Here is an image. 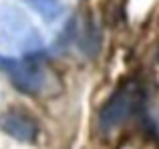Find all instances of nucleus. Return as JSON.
Returning <instances> with one entry per match:
<instances>
[{
  "label": "nucleus",
  "instance_id": "obj_1",
  "mask_svg": "<svg viewBox=\"0 0 159 149\" xmlns=\"http://www.w3.org/2000/svg\"><path fill=\"white\" fill-rule=\"evenodd\" d=\"M0 44L8 51H20L26 55H34L43 48L39 30L30 24L26 14L12 4L0 6Z\"/></svg>",
  "mask_w": 159,
  "mask_h": 149
},
{
  "label": "nucleus",
  "instance_id": "obj_2",
  "mask_svg": "<svg viewBox=\"0 0 159 149\" xmlns=\"http://www.w3.org/2000/svg\"><path fill=\"white\" fill-rule=\"evenodd\" d=\"M0 71L8 77L12 87H16L24 95H40L47 91L48 73L36 63L0 55Z\"/></svg>",
  "mask_w": 159,
  "mask_h": 149
},
{
  "label": "nucleus",
  "instance_id": "obj_3",
  "mask_svg": "<svg viewBox=\"0 0 159 149\" xmlns=\"http://www.w3.org/2000/svg\"><path fill=\"white\" fill-rule=\"evenodd\" d=\"M137 109V91L133 85H125L117 89L109 97V101L99 111V129L109 133L121 123H125Z\"/></svg>",
  "mask_w": 159,
  "mask_h": 149
},
{
  "label": "nucleus",
  "instance_id": "obj_4",
  "mask_svg": "<svg viewBox=\"0 0 159 149\" xmlns=\"http://www.w3.org/2000/svg\"><path fill=\"white\" fill-rule=\"evenodd\" d=\"M0 127H2V131L6 135H10L16 141H22V143H34V139L39 137V125H36V121L28 113H24L20 109L8 111L2 117Z\"/></svg>",
  "mask_w": 159,
  "mask_h": 149
},
{
  "label": "nucleus",
  "instance_id": "obj_5",
  "mask_svg": "<svg viewBox=\"0 0 159 149\" xmlns=\"http://www.w3.org/2000/svg\"><path fill=\"white\" fill-rule=\"evenodd\" d=\"M26 4L36 14L43 16V20H47V22H54L62 14L61 0H26Z\"/></svg>",
  "mask_w": 159,
  "mask_h": 149
}]
</instances>
